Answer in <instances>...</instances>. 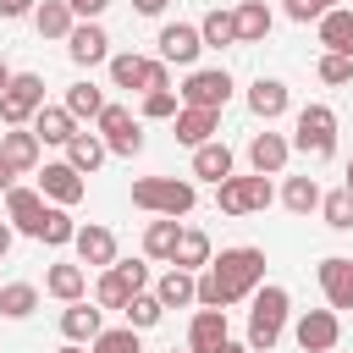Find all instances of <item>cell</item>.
Returning <instances> with one entry per match:
<instances>
[{
  "label": "cell",
  "instance_id": "7dc6e473",
  "mask_svg": "<svg viewBox=\"0 0 353 353\" xmlns=\"http://www.w3.org/2000/svg\"><path fill=\"white\" fill-rule=\"evenodd\" d=\"M39 0H0V17H33Z\"/></svg>",
  "mask_w": 353,
  "mask_h": 353
},
{
  "label": "cell",
  "instance_id": "f546056e",
  "mask_svg": "<svg viewBox=\"0 0 353 353\" xmlns=\"http://www.w3.org/2000/svg\"><path fill=\"white\" fill-rule=\"evenodd\" d=\"M33 28H39V39H72L77 17H72V6H66V0H39Z\"/></svg>",
  "mask_w": 353,
  "mask_h": 353
},
{
  "label": "cell",
  "instance_id": "74e56055",
  "mask_svg": "<svg viewBox=\"0 0 353 353\" xmlns=\"http://www.w3.org/2000/svg\"><path fill=\"white\" fill-rule=\"evenodd\" d=\"M66 110H72L77 121H83V116H88V121H99V110H105V94H99V88L83 77V83H72V88H66Z\"/></svg>",
  "mask_w": 353,
  "mask_h": 353
},
{
  "label": "cell",
  "instance_id": "484cf974",
  "mask_svg": "<svg viewBox=\"0 0 353 353\" xmlns=\"http://www.w3.org/2000/svg\"><path fill=\"white\" fill-rule=\"evenodd\" d=\"M44 292L61 298V303H83V292H88V270H83V265H50V270H44Z\"/></svg>",
  "mask_w": 353,
  "mask_h": 353
},
{
  "label": "cell",
  "instance_id": "9f6ffc18",
  "mask_svg": "<svg viewBox=\"0 0 353 353\" xmlns=\"http://www.w3.org/2000/svg\"><path fill=\"white\" fill-rule=\"evenodd\" d=\"M171 353H176V347H171Z\"/></svg>",
  "mask_w": 353,
  "mask_h": 353
},
{
  "label": "cell",
  "instance_id": "6da1fadb",
  "mask_svg": "<svg viewBox=\"0 0 353 353\" xmlns=\"http://www.w3.org/2000/svg\"><path fill=\"white\" fill-rule=\"evenodd\" d=\"M265 287V248H221V259H210L199 270V309H232L243 298H254Z\"/></svg>",
  "mask_w": 353,
  "mask_h": 353
},
{
  "label": "cell",
  "instance_id": "83f0119b",
  "mask_svg": "<svg viewBox=\"0 0 353 353\" xmlns=\"http://www.w3.org/2000/svg\"><path fill=\"white\" fill-rule=\"evenodd\" d=\"M210 259H215L210 237H204L199 226H182V237H176V254H171V265H176V270H193V276H199V270H204Z\"/></svg>",
  "mask_w": 353,
  "mask_h": 353
},
{
  "label": "cell",
  "instance_id": "bcb514c9",
  "mask_svg": "<svg viewBox=\"0 0 353 353\" xmlns=\"http://www.w3.org/2000/svg\"><path fill=\"white\" fill-rule=\"evenodd\" d=\"M66 6H72V17H77V22H99L110 0H66Z\"/></svg>",
  "mask_w": 353,
  "mask_h": 353
},
{
  "label": "cell",
  "instance_id": "3957f363",
  "mask_svg": "<svg viewBox=\"0 0 353 353\" xmlns=\"http://www.w3.org/2000/svg\"><path fill=\"white\" fill-rule=\"evenodd\" d=\"M132 204L138 210H149V215H188L193 204H199V188L188 182V176H138L132 182Z\"/></svg>",
  "mask_w": 353,
  "mask_h": 353
},
{
  "label": "cell",
  "instance_id": "ac0fdd59",
  "mask_svg": "<svg viewBox=\"0 0 353 353\" xmlns=\"http://www.w3.org/2000/svg\"><path fill=\"white\" fill-rule=\"evenodd\" d=\"M39 138H33V127H11V132H0V160L17 171V176H28V171H39Z\"/></svg>",
  "mask_w": 353,
  "mask_h": 353
},
{
  "label": "cell",
  "instance_id": "816d5d0a",
  "mask_svg": "<svg viewBox=\"0 0 353 353\" xmlns=\"http://www.w3.org/2000/svg\"><path fill=\"white\" fill-rule=\"evenodd\" d=\"M11 77H17V72H11V66H6V61H0V94H6V88H11Z\"/></svg>",
  "mask_w": 353,
  "mask_h": 353
},
{
  "label": "cell",
  "instance_id": "ba28073f",
  "mask_svg": "<svg viewBox=\"0 0 353 353\" xmlns=\"http://www.w3.org/2000/svg\"><path fill=\"white\" fill-rule=\"evenodd\" d=\"M39 110H44V77L39 72H17L11 88L0 94V121L6 127H28Z\"/></svg>",
  "mask_w": 353,
  "mask_h": 353
},
{
  "label": "cell",
  "instance_id": "7402d4cb",
  "mask_svg": "<svg viewBox=\"0 0 353 353\" xmlns=\"http://www.w3.org/2000/svg\"><path fill=\"white\" fill-rule=\"evenodd\" d=\"M105 331V309L99 303H66L61 309V336L66 342H94Z\"/></svg>",
  "mask_w": 353,
  "mask_h": 353
},
{
  "label": "cell",
  "instance_id": "277c9868",
  "mask_svg": "<svg viewBox=\"0 0 353 353\" xmlns=\"http://www.w3.org/2000/svg\"><path fill=\"white\" fill-rule=\"evenodd\" d=\"M292 149L309 160H331L336 154V110L331 105H303L292 121Z\"/></svg>",
  "mask_w": 353,
  "mask_h": 353
},
{
  "label": "cell",
  "instance_id": "8992f818",
  "mask_svg": "<svg viewBox=\"0 0 353 353\" xmlns=\"http://www.w3.org/2000/svg\"><path fill=\"white\" fill-rule=\"evenodd\" d=\"M110 83L116 88H138V94H154V88H171V72H165V61L154 55H132V50H121V55H110Z\"/></svg>",
  "mask_w": 353,
  "mask_h": 353
},
{
  "label": "cell",
  "instance_id": "11a10c76",
  "mask_svg": "<svg viewBox=\"0 0 353 353\" xmlns=\"http://www.w3.org/2000/svg\"><path fill=\"white\" fill-rule=\"evenodd\" d=\"M342 188H347V193H353V160H347V182H342Z\"/></svg>",
  "mask_w": 353,
  "mask_h": 353
},
{
  "label": "cell",
  "instance_id": "d6a6232c",
  "mask_svg": "<svg viewBox=\"0 0 353 353\" xmlns=\"http://www.w3.org/2000/svg\"><path fill=\"white\" fill-rule=\"evenodd\" d=\"M33 309H39V287L33 281H6L0 287V314L6 320H28Z\"/></svg>",
  "mask_w": 353,
  "mask_h": 353
},
{
  "label": "cell",
  "instance_id": "e575fe53",
  "mask_svg": "<svg viewBox=\"0 0 353 353\" xmlns=\"http://www.w3.org/2000/svg\"><path fill=\"white\" fill-rule=\"evenodd\" d=\"M320 182L314 176H287V188H281V204L292 210V215H309V210H320Z\"/></svg>",
  "mask_w": 353,
  "mask_h": 353
},
{
  "label": "cell",
  "instance_id": "ee69618b",
  "mask_svg": "<svg viewBox=\"0 0 353 353\" xmlns=\"http://www.w3.org/2000/svg\"><path fill=\"white\" fill-rule=\"evenodd\" d=\"M110 270H116V276H121L132 292H149V265H143V259H116Z\"/></svg>",
  "mask_w": 353,
  "mask_h": 353
},
{
  "label": "cell",
  "instance_id": "8fae6325",
  "mask_svg": "<svg viewBox=\"0 0 353 353\" xmlns=\"http://www.w3.org/2000/svg\"><path fill=\"white\" fill-rule=\"evenodd\" d=\"M154 44H160V61H165V66H188V72H193V61H199V50H204V33H199L193 22H165Z\"/></svg>",
  "mask_w": 353,
  "mask_h": 353
},
{
  "label": "cell",
  "instance_id": "2e32d148",
  "mask_svg": "<svg viewBox=\"0 0 353 353\" xmlns=\"http://www.w3.org/2000/svg\"><path fill=\"white\" fill-rule=\"evenodd\" d=\"M77 265H94V270H110L116 265V232L110 226H99V221H88V226H77Z\"/></svg>",
  "mask_w": 353,
  "mask_h": 353
},
{
  "label": "cell",
  "instance_id": "7bdbcfd3",
  "mask_svg": "<svg viewBox=\"0 0 353 353\" xmlns=\"http://www.w3.org/2000/svg\"><path fill=\"white\" fill-rule=\"evenodd\" d=\"M320 83H331V88H342V83H353V61L347 55H320Z\"/></svg>",
  "mask_w": 353,
  "mask_h": 353
},
{
  "label": "cell",
  "instance_id": "60d3db41",
  "mask_svg": "<svg viewBox=\"0 0 353 353\" xmlns=\"http://www.w3.org/2000/svg\"><path fill=\"white\" fill-rule=\"evenodd\" d=\"M127 298H132V287H127L116 270H99V281H94V303H99V309H127Z\"/></svg>",
  "mask_w": 353,
  "mask_h": 353
},
{
  "label": "cell",
  "instance_id": "d6986e66",
  "mask_svg": "<svg viewBox=\"0 0 353 353\" xmlns=\"http://www.w3.org/2000/svg\"><path fill=\"white\" fill-rule=\"evenodd\" d=\"M226 342V309H199L188 325V353H221Z\"/></svg>",
  "mask_w": 353,
  "mask_h": 353
},
{
  "label": "cell",
  "instance_id": "b9f144b4",
  "mask_svg": "<svg viewBox=\"0 0 353 353\" xmlns=\"http://www.w3.org/2000/svg\"><path fill=\"white\" fill-rule=\"evenodd\" d=\"M176 110H182V94H176V88L143 94V121H176Z\"/></svg>",
  "mask_w": 353,
  "mask_h": 353
},
{
  "label": "cell",
  "instance_id": "836d02e7",
  "mask_svg": "<svg viewBox=\"0 0 353 353\" xmlns=\"http://www.w3.org/2000/svg\"><path fill=\"white\" fill-rule=\"evenodd\" d=\"M199 33H204V50H226V44H237V17L215 6V11H204Z\"/></svg>",
  "mask_w": 353,
  "mask_h": 353
},
{
  "label": "cell",
  "instance_id": "ffe728a7",
  "mask_svg": "<svg viewBox=\"0 0 353 353\" xmlns=\"http://www.w3.org/2000/svg\"><path fill=\"white\" fill-rule=\"evenodd\" d=\"M287 105H292V94H287V83H281V77H254V83H248V110H254L259 121L287 116Z\"/></svg>",
  "mask_w": 353,
  "mask_h": 353
},
{
  "label": "cell",
  "instance_id": "db71d44e",
  "mask_svg": "<svg viewBox=\"0 0 353 353\" xmlns=\"http://www.w3.org/2000/svg\"><path fill=\"white\" fill-rule=\"evenodd\" d=\"M221 353H248V347H243V342H226V347H221Z\"/></svg>",
  "mask_w": 353,
  "mask_h": 353
},
{
  "label": "cell",
  "instance_id": "d590c367",
  "mask_svg": "<svg viewBox=\"0 0 353 353\" xmlns=\"http://www.w3.org/2000/svg\"><path fill=\"white\" fill-rule=\"evenodd\" d=\"M160 314H165V303H160L154 292H132V298H127V309H121V320H127L132 331H154V325H160Z\"/></svg>",
  "mask_w": 353,
  "mask_h": 353
},
{
  "label": "cell",
  "instance_id": "681fc988",
  "mask_svg": "<svg viewBox=\"0 0 353 353\" xmlns=\"http://www.w3.org/2000/svg\"><path fill=\"white\" fill-rule=\"evenodd\" d=\"M11 243H17V232H11V221H0V259L11 254Z\"/></svg>",
  "mask_w": 353,
  "mask_h": 353
},
{
  "label": "cell",
  "instance_id": "4fadbf2b",
  "mask_svg": "<svg viewBox=\"0 0 353 353\" xmlns=\"http://www.w3.org/2000/svg\"><path fill=\"white\" fill-rule=\"evenodd\" d=\"M44 193L39 188H11L6 193V215H11V232H22V237H39L44 232Z\"/></svg>",
  "mask_w": 353,
  "mask_h": 353
},
{
  "label": "cell",
  "instance_id": "7a4b0ae2",
  "mask_svg": "<svg viewBox=\"0 0 353 353\" xmlns=\"http://www.w3.org/2000/svg\"><path fill=\"white\" fill-rule=\"evenodd\" d=\"M248 303H254V309H248V353H270V347H276V336L287 331L292 298H287V287L265 281V287H259Z\"/></svg>",
  "mask_w": 353,
  "mask_h": 353
},
{
  "label": "cell",
  "instance_id": "f5cc1de1",
  "mask_svg": "<svg viewBox=\"0 0 353 353\" xmlns=\"http://www.w3.org/2000/svg\"><path fill=\"white\" fill-rule=\"evenodd\" d=\"M55 353H83V342H66V347H55Z\"/></svg>",
  "mask_w": 353,
  "mask_h": 353
},
{
  "label": "cell",
  "instance_id": "44dd1931",
  "mask_svg": "<svg viewBox=\"0 0 353 353\" xmlns=\"http://www.w3.org/2000/svg\"><path fill=\"white\" fill-rule=\"evenodd\" d=\"M28 127H33V138H39V143H61V149H66V143L83 132V127H77V116H72L66 105H44V110H39Z\"/></svg>",
  "mask_w": 353,
  "mask_h": 353
},
{
  "label": "cell",
  "instance_id": "30bf717a",
  "mask_svg": "<svg viewBox=\"0 0 353 353\" xmlns=\"http://www.w3.org/2000/svg\"><path fill=\"white\" fill-rule=\"evenodd\" d=\"M292 336H298L303 353H336L342 320H336V309H303V314L292 320Z\"/></svg>",
  "mask_w": 353,
  "mask_h": 353
},
{
  "label": "cell",
  "instance_id": "ab89813d",
  "mask_svg": "<svg viewBox=\"0 0 353 353\" xmlns=\"http://www.w3.org/2000/svg\"><path fill=\"white\" fill-rule=\"evenodd\" d=\"M88 353H143V342H138L132 325H110V331H99L88 342Z\"/></svg>",
  "mask_w": 353,
  "mask_h": 353
},
{
  "label": "cell",
  "instance_id": "d4e9b609",
  "mask_svg": "<svg viewBox=\"0 0 353 353\" xmlns=\"http://www.w3.org/2000/svg\"><path fill=\"white\" fill-rule=\"evenodd\" d=\"M193 176H199V182H215V188H221V182L232 176V149H226L221 138L199 143V149H193Z\"/></svg>",
  "mask_w": 353,
  "mask_h": 353
},
{
  "label": "cell",
  "instance_id": "5bb4252c",
  "mask_svg": "<svg viewBox=\"0 0 353 353\" xmlns=\"http://www.w3.org/2000/svg\"><path fill=\"white\" fill-rule=\"evenodd\" d=\"M314 276H320V292L331 309H353V259L347 254H325Z\"/></svg>",
  "mask_w": 353,
  "mask_h": 353
},
{
  "label": "cell",
  "instance_id": "cb8c5ba5",
  "mask_svg": "<svg viewBox=\"0 0 353 353\" xmlns=\"http://www.w3.org/2000/svg\"><path fill=\"white\" fill-rule=\"evenodd\" d=\"M215 127H221V110H193V105H182V110H176V143H188V149L210 143V138H215Z\"/></svg>",
  "mask_w": 353,
  "mask_h": 353
},
{
  "label": "cell",
  "instance_id": "c3c4849f",
  "mask_svg": "<svg viewBox=\"0 0 353 353\" xmlns=\"http://www.w3.org/2000/svg\"><path fill=\"white\" fill-rule=\"evenodd\" d=\"M165 6H171V0H132V11H138V17H160Z\"/></svg>",
  "mask_w": 353,
  "mask_h": 353
},
{
  "label": "cell",
  "instance_id": "8d00e7d4",
  "mask_svg": "<svg viewBox=\"0 0 353 353\" xmlns=\"http://www.w3.org/2000/svg\"><path fill=\"white\" fill-rule=\"evenodd\" d=\"M39 243H50V248H66V243H77V221H72V210L50 204V210H44V232H39Z\"/></svg>",
  "mask_w": 353,
  "mask_h": 353
},
{
  "label": "cell",
  "instance_id": "e0dca14e",
  "mask_svg": "<svg viewBox=\"0 0 353 353\" xmlns=\"http://www.w3.org/2000/svg\"><path fill=\"white\" fill-rule=\"evenodd\" d=\"M287 160H292V143H287L281 132H254V138H248V165H254L259 176H281Z\"/></svg>",
  "mask_w": 353,
  "mask_h": 353
},
{
  "label": "cell",
  "instance_id": "1f68e13d",
  "mask_svg": "<svg viewBox=\"0 0 353 353\" xmlns=\"http://www.w3.org/2000/svg\"><path fill=\"white\" fill-rule=\"evenodd\" d=\"M105 154H110V149H105V138H99V132H77V138L66 143V165H77L83 176H88V171H99V160H105Z\"/></svg>",
  "mask_w": 353,
  "mask_h": 353
},
{
  "label": "cell",
  "instance_id": "52a82bcc",
  "mask_svg": "<svg viewBox=\"0 0 353 353\" xmlns=\"http://www.w3.org/2000/svg\"><path fill=\"white\" fill-rule=\"evenodd\" d=\"M176 94H182V105H193V110H226V99H232V72H226V66H193Z\"/></svg>",
  "mask_w": 353,
  "mask_h": 353
},
{
  "label": "cell",
  "instance_id": "f907efd6",
  "mask_svg": "<svg viewBox=\"0 0 353 353\" xmlns=\"http://www.w3.org/2000/svg\"><path fill=\"white\" fill-rule=\"evenodd\" d=\"M11 188H17V171H11L6 160H0V193H11Z\"/></svg>",
  "mask_w": 353,
  "mask_h": 353
},
{
  "label": "cell",
  "instance_id": "f6af8a7d",
  "mask_svg": "<svg viewBox=\"0 0 353 353\" xmlns=\"http://www.w3.org/2000/svg\"><path fill=\"white\" fill-rule=\"evenodd\" d=\"M325 11H336V0H287V17L292 22H320Z\"/></svg>",
  "mask_w": 353,
  "mask_h": 353
},
{
  "label": "cell",
  "instance_id": "f1b7e54d",
  "mask_svg": "<svg viewBox=\"0 0 353 353\" xmlns=\"http://www.w3.org/2000/svg\"><path fill=\"white\" fill-rule=\"evenodd\" d=\"M237 44H265V33H270V6L265 0H237Z\"/></svg>",
  "mask_w": 353,
  "mask_h": 353
},
{
  "label": "cell",
  "instance_id": "f35d334b",
  "mask_svg": "<svg viewBox=\"0 0 353 353\" xmlns=\"http://www.w3.org/2000/svg\"><path fill=\"white\" fill-rule=\"evenodd\" d=\"M320 215H325L331 232H353V193H347V188H331V193L320 199Z\"/></svg>",
  "mask_w": 353,
  "mask_h": 353
},
{
  "label": "cell",
  "instance_id": "603a6c76",
  "mask_svg": "<svg viewBox=\"0 0 353 353\" xmlns=\"http://www.w3.org/2000/svg\"><path fill=\"white\" fill-rule=\"evenodd\" d=\"M320 50L353 61V11H347V6H336V11L320 17Z\"/></svg>",
  "mask_w": 353,
  "mask_h": 353
},
{
  "label": "cell",
  "instance_id": "9c48e42d",
  "mask_svg": "<svg viewBox=\"0 0 353 353\" xmlns=\"http://www.w3.org/2000/svg\"><path fill=\"white\" fill-rule=\"evenodd\" d=\"M99 138H105V149H110V154H121V160L143 154V127L132 121V110H127V105H105V110H99Z\"/></svg>",
  "mask_w": 353,
  "mask_h": 353
},
{
  "label": "cell",
  "instance_id": "9a60e30c",
  "mask_svg": "<svg viewBox=\"0 0 353 353\" xmlns=\"http://www.w3.org/2000/svg\"><path fill=\"white\" fill-rule=\"evenodd\" d=\"M66 55H72L77 66H110V33H105L99 22H77L72 39H66Z\"/></svg>",
  "mask_w": 353,
  "mask_h": 353
},
{
  "label": "cell",
  "instance_id": "4dcf8cb0",
  "mask_svg": "<svg viewBox=\"0 0 353 353\" xmlns=\"http://www.w3.org/2000/svg\"><path fill=\"white\" fill-rule=\"evenodd\" d=\"M176 237H182V226H176L171 215H154V221L143 226V254H149V259H171V254H176Z\"/></svg>",
  "mask_w": 353,
  "mask_h": 353
},
{
  "label": "cell",
  "instance_id": "4316f807",
  "mask_svg": "<svg viewBox=\"0 0 353 353\" xmlns=\"http://www.w3.org/2000/svg\"><path fill=\"white\" fill-rule=\"evenodd\" d=\"M154 298L165 303V309H188V303H199V276L193 270H165L160 281H154Z\"/></svg>",
  "mask_w": 353,
  "mask_h": 353
},
{
  "label": "cell",
  "instance_id": "5b68a950",
  "mask_svg": "<svg viewBox=\"0 0 353 353\" xmlns=\"http://www.w3.org/2000/svg\"><path fill=\"white\" fill-rule=\"evenodd\" d=\"M270 199H276V188H270V176H259V171H248V176H226V182L215 188L221 215H254V210H270Z\"/></svg>",
  "mask_w": 353,
  "mask_h": 353
},
{
  "label": "cell",
  "instance_id": "7c38bea8",
  "mask_svg": "<svg viewBox=\"0 0 353 353\" xmlns=\"http://www.w3.org/2000/svg\"><path fill=\"white\" fill-rule=\"evenodd\" d=\"M39 193H44L50 204L72 210V204L88 193V182H83V171H77V165H66V160H50V165L39 171Z\"/></svg>",
  "mask_w": 353,
  "mask_h": 353
}]
</instances>
